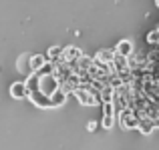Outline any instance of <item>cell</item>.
I'll use <instances>...</instances> for the list:
<instances>
[{
    "label": "cell",
    "instance_id": "5bb4252c",
    "mask_svg": "<svg viewBox=\"0 0 159 150\" xmlns=\"http://www.w3.org/2000/svg\"><path fill=\"white\" fill-rule=\"evenodd\" d=\"M95 58H97V60H101V62H111L113 50H99V52L95 54Z\"/></svg>",
    "mask_w": 159,
    "mask_h": 150
},
{
    "label": "cell",
    "instance_id": "277c9868",
    "mask_svg": "<svg viewBox=\"0 0 159 150\" xmlns=\"http://www.w3.org/2000/svg\"><path fill=\"white\" fill-rule=\"evenodd\" d=\"M157 120H153V118H149V116H139V120H137V130L141 132V134H151L153 130L157 128Z\"/></svg>",
    "mask_w": 159,
    "mask_h": 150
},
{
    "label": "cell",
    "instance_id": "5b68a950",
    "mask_svg": "<svg viewBox=\"0 0 159 150\" xmlns=\"http://www.w3.org/2000/svg\"><path fill=\"white\" fill-rule=\"evenodd\" d=\"M73 94L77 96V100L83 104V106H97V100H95V96L87 88H77Z\"/></svg>",
    "mask_w": 159,
    "mask_h": 150
},
{
    "label": "cell",
    "instance_id": "52a82bcc",
    "mask_svg": "<svg viewBox=\"0 0 159 150\" xmlns=\"http://www.w3.org/2000/svg\"><path fill=\"white\" fill-rule=\"evenodd\" d=\"M10 94H12V98H16V100L26 98V84H24V82H14V84L10 86Z\"/></svg>",
    "mask_w": 159,
    "mask_h": 150
},
{
    "label": "cell",
    "instance_id": "7a4b0ae2",
    "mask_svg": "<svg viewBox=\"0 0 159 150\" xmlns=\"http://www.w3.org/2000/svg\"><path fill=\"white\" fill-rule=\"evenodd\" d=\"M58 88V80L52 76V74H44V76H39V90L44 92L47 96H51L54 90Z\"/></svg>",
    "mask_w": 159,
    "mask_h": 150
},
{
    "label": "cell",
    "instance_id": "9a60e30c",
    "mask_svg": "<svg viewBox=\"0 0 159 150\" xmlns=\"http://www.w3.org/2000/svg\"><path fill=\"white\" fill-rule=\"evenodd\" d=\"M103 128H107V130H111L113 126H115V114H105L103 116Z\"/></svg>",
    "mask_w": 159,
    "mask_h": 150
},
{
    "label": "cell",
    "instance_id": "4fadbf2b",
    "mask_svg": "<svg viewBox=\"0 0 159 150\" xmlns=\"http://www.w3.org/2000/svg\"><path fill=\"white\" fill-rule=\"evenodd\" d=\"M75 62H77V68H81V70H87L91 64H93V58H91V56H85V54H81V56H79Z\"/></svg>",
    "mask_w": 159,
    "mask_h": 150
},
{
    "label": "cell",
    "instance_id": "ba28073f",
    "mask_svg": "<svg viewBox=\"0 0 159 150\" xmlns=\"http://www.w3.org/2000/svg\"><path fill=\"white\" fill-rule=\"evenodd\" d=\"M81 54H83V52H81L79 48H75V46H66V48H62V56H61V60H62V62L77 60Z\"/></svg>",
    "mask_w": 159,
    "mask_h": 150
},
{
    "label": "cell",
    "instance_id": "ac0fdd59",
    "mask_svg": "<svg viewBox=\"0 0 159 150\" xmlns=\"http://www.w3.org/2000/svg\"><path fill=\"white\" fill-rule=\"evenodd\" d=\"M97 126H99L97 122H89V124H87V130H89V132H95V130H97Z\"/></svg>",
    "mask_w": 159,
    "mask_h": 150
},
{
    "label": "cell",
    "instance_id": "2e32d148",
    "mask_svg": "<svg viewBox=\"0 0 159 150\" xmlns=\"http://www.w3.org/2000/svg\"><path fill=\"white\" fill-rule=\"evenodd\" d=\"M147 44H151V46L159 44V30H157V28H153V30L147 34Z\"/></svg>",
    "mask_w": 159,
    "mask_h": 150
},
{
    "label": "cell",
    "instance_id": "3957f363",
    "mask_svg": "<svg viewBox=\"0 0 159 150\" xmlns=\"http://www.w3.org/2000/svg\"><path fill=\"white\" fill-rule=\"evenodd\" d=\"M26 98H30V102L34 104V106H39V108H51V98H48L44 92H40L39 88L26 92Z\"/></svg>",
    "mask_w": 159,
    "mask_h": 150
},
{
    "label": "cell",
    "instance_id": "9c48e42d",
    "mask_svg": "<svg viewBox=\"0 0 159 150\" xmlns=\"http://www.w3.org/2000/svg\"><path fill=\"white\" fill-rule=\"evenodd\" d=\"M113 52H115V54H121V56H129V54L133 52V42H131V40H121Z\"/></svg>",
    "mask_w": 159,
    "mask_h": 150
},
{
    "label": "cell",
    "instance_id": "8992f818",
    "mask_svg": "<svg viewBox=\"0 0 159 150\" xmlns=\"http://www.w3.org/2000/svg\"><path fill=\"white\" fill-rule=\"evenodd\" d=\"M48 98H51V108H58V106H62V104H65L66 94L62 92V90H61V86H58V88L54 90V92H52Z\"/></svg>",
    "mask_w": 159,
    "mask_h": 150
},
{
    "label": "cell",
    "instance_id": "8fae6325",
    "mask_svg": "<svg viewBox=\"0 0 159 150\" xmlns=\"http://www.w3.org/2000/svg\"><path fill=\"white\" fill-rule=\"evenodd\" d=\"M28 58H30V54H22V56L18 58V70L22 74H26V76L32 72V70H30V64H28Z\"/></svg>",
    "mask_w": 159,
    "mask_h": 150
},
{
    "label": "cell",
    "instance_id": "e0dca14e",
    "mask_svg": "<svg viewBox=\"0 0 159 150\" xmlns=\"http://www.w3.org/2000/svg\"><path fill=\"white\" fill-rule=\"evenodd\" d=\"M101 106H103V114H115V108H113L111 102H103Z\"/></svg>",
    "mask_w": 159,
    "mask_h": 150
},
{
    "label": "cell",
    "instance_id": "30bf717a",
    "mask_svg": "<svg viewBox=\"0 0 159 150\" xmlns=\"http://www.w3.org/2000/svg\"><path fill=\"white\" fill-rule=\"evenodd\" d=\"M44 62H47V58H44L43 54H36V56H30V58H28V64H30V70H32V72H36V70H39Z\"/></svg>",
    "mask_w": 159,
    "mask_h": 150
},
{
    "label": "cell",
    "instance_id": "6da1fadb",
    "mask_svg": "<svg viewBox=\"0 0 159 150\" xmlns=\"http://www.w3.org/2000/svg\"><path fill=\"white\" fill-rule=\"evenodd\" d=\"M117 116H119V124L123 130H133V128H137V114L131 110V108H123V110L117 112Z\"/></svg>",
    "mask_w": 159,
    "mask_h": 150
},
{
    "label": "cell",
    "instance_id": "7c38bea8",
    "mask_svg": "<svg viewBox=\"0 0 159 150\" xmlns=\"http://www.w3.org/2000/svg\"><path fill=\"white\" fill-rule=\"evenodd\" d=\"M61 56H62V48L61 46H52L47 52V56H44V58H47L48 62H57V60H61Z\"/></svg>",
    "mask_w": 159,
    "mask_h": 150
}]
</instances>
